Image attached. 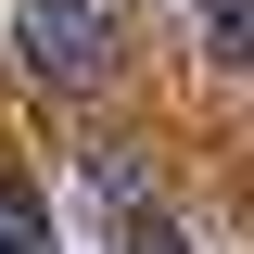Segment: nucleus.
Here are the masks:
<instances>
[{
    "instance_id": "1",
    "label": "nucleus",
    "mask_w": 254,
    "mask_h": 254,
    "mask_svg": "<svg viewBox=\"0 0 254 254\" xmlns=\"http://www.w3.org/2000/svg\"><path fill=\"white\" fill-rule=\"evenodd\" d=\"M13 64H26V89L76 102L115 76V13L102 0H13Z\"/></svg>"
},
{
    "instance_id": "2",
    "label": "nucleus",
    "mask_w": 254,
    "mask_h": 254,
    "mask_svg": "<svg viewBox=\"0 0 254 254\" xmlns=\"http://www.w3.org/2000/svg\"><path fill=\"white\" fill-rule=\"evenodd\" d=\"M203 51L216 76H254V0H203Z\"/></svg>"
},
{
    "instance_id": "3",
    "label": "nucleus",
    "mask_w": 254,
    "mask_h": 254,
    "mask_svg": "<svg viewBox=\"0 0 254 254\" xmlns=\"http://www.w3.org/2000/svg\"><path fill=\"white\" fill-rule=\"evenodd\" d=\"M0 254H51V203L26 178H0Z\"/></svg>"
},
{
    "instance_id": "4",
    "label": "nucleus",
    "mask_w": 254,
    "mask_h": 254,
    "mask_svg": "<svg viewBox=\"0 0 254 254\" xmlns=\"http://www.w3.org/2000/svg\"><path fill=\"white\" fill-rule=\"evenodd\" d=\"M115 242H127V254H190L178 216H153V203H140V216H115Z\"/></svg>"
}]
</instances>
